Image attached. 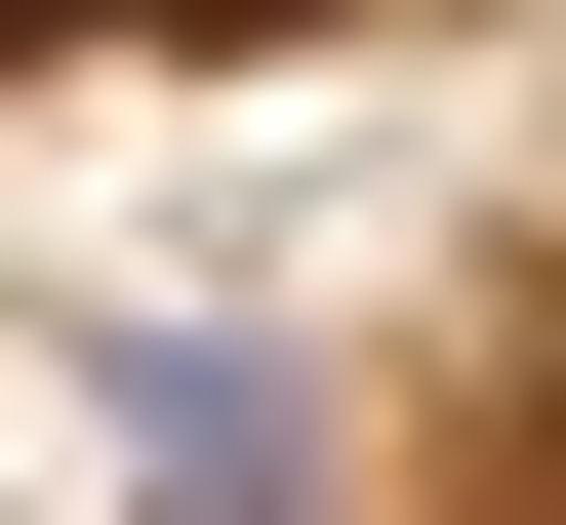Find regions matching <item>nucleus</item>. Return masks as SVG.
I'll return each instance as SVG.
<instances>
[{
	"label": "nucleus",
	"instance_id": "1",
	"mask_svg": "<svg viewBox=\"0 0 566 525\" xmlns=\"http://www.w3.org/2000/svg\"><path fill=\"white\" fill-rule=\"evenodd\" d=\"M0 41H41V0H0Z\"/></svg>",
	"mask_w": 566,
	"mask_h": 525
}]
</instances>
